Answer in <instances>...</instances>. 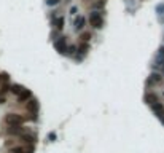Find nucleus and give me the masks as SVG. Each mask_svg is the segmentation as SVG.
<instances>
[{
	"label": "nucleus",
	"instance_id": "nucleus-1",
	"mask_svg": "<svg viewBox=\"0 0 164 153\" xmlns=\"http://www.w3.org/2000/svg\"><path fill=\"white\" fill-rule=\"evenodd\" d=\"M5 123H7L8 126H21V124L24 123V116H21V115H18V113H7Z\"/></svg>",
	"mask_w": 164,
	"mask_h": 153
},
{
	"label": "nucleus",
	"instance_id": "nucleus-2",
	"mask_svg": "<svg viewBox=\"0 0 164 153\" xmlns=\"http://www.w3.org/2000/svg\"><path fill=\"white\" fill-rule=\"evenodd\" d=\"M89 21H91V26L96 27V29H100L104 26V19H102V16H100V13H93Z\"/></svg>",
	"mask_w": 164,
	"mask_h": 153
},
{
	"label": "nucleus",
	"instance_id": "nucleus-3",
	"mask_svg": "<svg viewBox=\"0 0 164 153\" xmlns=\"http://www.w3.org/2000/svg\"><path fill=\"white\" fill-rule=\"evenodd\" d=\"M151 110H153V113L164 123V107H163V104H161V102L153 104V105H151Z\"/></svg>",
	"mask_w": 164,
	"mask_h": 153
},
{
	"label": "nucleus",
	"instance_id": "nucleus-4",
	"mask_svg": "<svg viewBox=\"0 0 164 153\" xmlns=\"http://www.w3.org/2000/svg\"><path fill=\"white\" fill-rule=\"evenodd\" d=\"M54 48L59 51L61 54H65L67 53V41H65V38H59V40L54 41Z\"/></svg>",
	"mask_w": 164,
	"mask_h": 153
},
{
	"label": "nucleus",
	"instance_id": "nucleus-5",
	"mask_svg": "<svg viewBox=\"0 0 164 153\" xmlns=\"http://www.w3.org/2000/svg\"><path fill=\"white\" fill-rule=\"evenodd\" d=\"M32 97V92L29 91V89H26L24 88L23 91L18 94V102H26V101H29V99Z\"/></svg>",
	"mask_w": 164,
	"mask_h": 153
},
{
	"label": "nucleus",
	"instance_id": "nucleus-6",
	"mask_svg": "<svg viewBox=\"0 0 164 153\" xmlns=\"http://www.w3.org/2000/svg\"><path fill=\"white\" fill-rule=\"evenodd\" d=\"M86 24V18H84V16H78L77 19H75V30H81V29H83V26Z\"/></svg>",
	"mask_w": 164,
	"mask_h": 153
},
{
	"label": "nucleus",
	"instance_id": "nucleus-7",
	"mask_svg": "<svg viewBox=\"0 0 164 153\" xmlns=\"http://www.w3.org/2000/svg\"><path fill=\"white\" fill-rule=\"evenodd\" d=\"M161 81V75L159 73H151L147 80V85H154V83H159Z\"/></svg>",
	"mask_w": 164,
	"mask_h": 153
},
{
	"label": "nucleus",
	"instance_id": "nucleus-8",
	"mask_svg": "<svg viewBox=\"0 0 164 153\" xmlns=\"http://www.w3.org/2000/svg\"><path fill=\"white\" fill-rule=\"evenodd\" d=\"M145 101H147V104L153 105V104H156V102H158V96L153 94V92H150V94L145 96Z\"/></svg>",
	"mask_w": 164,
	"mask_h": 153
},
{
	"label": "nucleus",
	"instance_id": "nucleus-9",
	"mask_svg": "<svg viewBox=\"0 0 164 153\" xmlns=\"http://www.w3.org/2000/svg\"><path fill=\"white\" fill-rule=\"evenodd\" d=\"M27 110H30V112H37V110H38V104H37L35 99H34V101H29V104H27Z\"/></svg>",
	"mask_w": 164,
	"mask_h": 153
},
{
	"label": "nucleus",
	"instance_id": "nucleus-10",
	"mask_svg": "<svg viewBox=\"0 0 164 153\" xmlns=\"http://www.w3.org/2000/svg\"><path fill=\"white\" fill-rule=\"evenodd\" d=\"M53 24H54V27H56V29H59V30H61V29L64 27V18H58V19H54V21H53Z\"/></svg>",
	"mask_w": 164,
	"mask_h": 153
},
{
	"label": "nucleus",
	"instance_id": "nucleus-11",
	"mask_svg": "<svg viewBox=\"0 0 164 153\" xmlns=\"http://www.w3.org/2000/svg\"><path fill=\"white\" fill-rule=\"evenodd\" d=\"M8 80H10V75L7 72H2L0 73V85H7Z\"/></svg>",
	"mask_w": 164,
	"mask_h": 153
},
{
	"label": "nucleus",
	"instance_id": "nucleus-12",
	"mask_svg": "<svg viewBox=\"0 0 164 153\" xmlns=\"http://www.w3.org/2000/svg\"><path fill=\"white\" fill-rule=\"evenodd\" d=\"M8 132H10V134H23V128H19V126H11L10 129H8Z\"/></svg>",
	"mask_w": 164,
	"mask_h": 153
},
{
	"label": "nucleus",
	"instance_id": "nucleus-13",
	"mask_svg": "<svg viewBox=\"0 0 164 153\" xmlns=\"http://www.w3.org/2000/svg\"><path fill=\"white\" fill-rule=\"evenodd\" d=\"M23 139L26 140L27 143H32V142H35V137H34L32 134H24V136H23Z\"/></svg>",
	"mask_w": 164,
	"mask_h": 153
},
{
	"label": "nucleus",
	"instance_id": "nucleus-14",
	"mask_svg": "<svg viewBox=\"0 0 164 153\" xmlns=\"http://www.w3.org/2000/svg\"><path fill=\"white\" fill-rule=\"evenodd\" d=\"M10 89L14 92V94H19V92L23 91L24 88H23V86H19V85H13V86H10Z\"/></svg>",
	"mask_w": 164,
	"mask_h": 153
},
{
	"label": "nucleus",
	"instance_id": "nucleus-15",
	"mask_svg": "<svg viewBox=\"0 0 164 153\" xmlns=\"http://www.w3.org/2000/svg\"><path fill=\"white\" fill-rule=\"evenodd\" d=\"M11 153H26V150H24L23 147H14V148L11 150Z\"/></svg>",
	"mask_w": 164,
	"mask_h": 153
},
{
	"label": "nucleus",
	"instance_id": "nucleus-16",
	"mask_svg": "<svg viewBox=\"0 0 164 153\" xmlns=\"http://www.w3.org/2000/svg\"><path fill=\"white\" fill-rule=\"evenodd\" d=\"M89 38H91V34H89V32H84V34H81V40H83V41H88Z\"/></svg>",
	"mask_w": 164,
	"mask_h": 153
},
{
	"label": "nucleus",
	"instance_id": "nucleus-17",
	"mask_svg": "<svg viewBox=\"0 0 164 153\" xmlns=\"http://www.w3.org/2000/svg\"><path fill=\"white\" fill-rule=\"evenodd\" d=\"M7 91H10V86H8V85H2V89H0V94H5Z\"/></svg>",
	"mask_w": 164,
	"mask_h": 153
},
{
	"label": "nucleus",
	"instance_id": "nucleus-18",
	"mask_svg": "<svg viewBox=\"0 0 164 153\" xmlns=\"http://www.w3.org/2000/svg\"><path fill=\"white\" fill-rule=\"evenodd\" d=\"M59 3V0H46V5L48 6H54V5H58Z\"/></svg>",
	"mask_w": 164,
	"mask_h": 153
},
{
	"label": "nucleus",
	"instance_id": "nucleus-19",
	"mask_svg": "<svg viewBox=\"0 0 164 153\" xmlns=\"http://www.w3.org/2000/svg\"><path fill=\"white\" fill-rule=\"evenodd\" d=\"M86 51H88V46H86V45H81V46H80V53H86Z\"/></svg>",
	"mask_w": 164,
	"mask_h": 153
},
{
	"label": "nucleus",
	"instance_id": "nucleus-20",
	"mask_svg": "<svg viewBox=\"0 0 164 153\" xmlns=\"http://www.w3.org/2000/svg\"><path fill=\"white\" fill-rule=\"evenodd\" d=\"M70 13H72V14H75V13H77V6H72V8H70Z\"/></svg>",
	"mask_w": 164,
	"mask_h": 153
},
{
	"label": "nucleus",
	"instance_id": "nucleus-21",
	"mask_svg": "<svg viewBox=\"0 0 164 153\" xmlns=\"http://www.w3.org/2000/svg\"><path fill=\"white\" fill-rule=\"evenodd\" d=\"M3 102H5V99H3V97H0V104H3Z\"/></svg>",
	"mask_w": 164,
	"mask_h": 153
},
{
	"label": "nucleus",
	"instance_id": "nucleus-22",
	"mask_svg": "<svg viewBox=\"0 0 164 153\" xmlns=\"http://www.w3.org/2000/svg\"><path fill=\"white\" fill-rule=\"evenodd\" d=\"M163 61H164V59H163Z\"/></svg>",
	"mask_w": 164,
	"mask_h": 153
}]
</instances>
